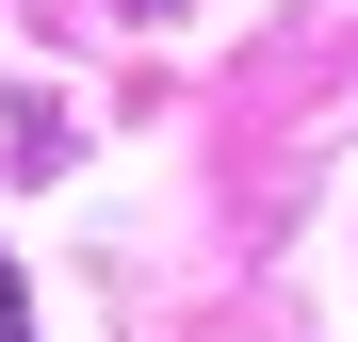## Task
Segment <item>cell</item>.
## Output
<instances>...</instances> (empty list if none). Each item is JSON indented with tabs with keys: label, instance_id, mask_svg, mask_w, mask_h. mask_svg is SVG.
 Wrapping results in <instances>:
<instances>
[{
	"label": "cell",
	"instance_id": "1",
	"mask_svg": "<svg viewBox=\"0 0 358 342\" xmlns=\"http://www.w3.org/2000/svg\"><path fill=\"white\" fill-rule=\"evenodd\" d=\"M0 342H33V294H17V261H0Z\"/></svg>",
	"mask_w": 358,
	"mask_h": 342
}]
</instances>
